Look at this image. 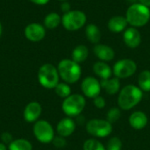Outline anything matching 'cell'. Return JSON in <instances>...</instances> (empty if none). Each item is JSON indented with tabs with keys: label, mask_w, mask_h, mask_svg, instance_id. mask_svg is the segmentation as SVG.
<instances>
[{
	"label": "cell",
	"mask_w": 150,
	"mask_h": 150,
	"mask_svg": "<svg viewBox=\"0 0 150 150\" xmlns=\"http://www.w3.org/2000/svg\"><path fill=\"white\" fill-rule=\"evenodd\" d=\"M143 98V91L134 84L124 86L119 92L118 105L123 111H128L136 106Z\"/></svg>",
	"instance_id": "1"
},
{
	"label": "cell",
	"mask_w": 150,
	"mask_h": 150,
	"mask_svg": "<svg viewBox=\"0 0 150 150\" xmlns=\"http://www.w3.org/2000/svg\"><path fill=\"white\" fill-rule=\"evenodd\" d=\"M125 17L131 26L142 27L150 20V9L140 3H135L128 7Z\"/></svg>",
	"instance_id": "2"
},
{
	"label": "cell",
	"mask_w": 150,
	"mask_h": 150,
	"mask_svg": "<svg viewBox=\"0 0 150 150\" xmlns=\"http://www.w3.org/2000/svg\"><path fill=\"white\" fill-rule=\"evenodd\" d=\"M60 77L68 84L76 83L82 75V69L79 63L74 62L72 59H63L57 66Z\"/></svg>",
	"instance_id": "3"
},
{
	"label": "cell",
	"mask_w": 150,
	"mask_h": 150,
	"mask_svg": "<svg viewBox=\"0 0 150 150\" xmlns=\"http://www.w3.org/2000/svg\"><path fill=\"white\" fill-rule=\"evenodd\" d=\"M59 73L56 67L51 63L43 64L38 71V80L40 84L45 89H54L59 83Z\"/></svg>",
	"instance_id": "4"
},
{
	"label": "cell",
	"mask_w": 150,
	"mask_h": 150,
	"mask_svg": "<svg viewBox=\"0 0 150 150\" xmlns=\"http://www.w3.org/2000/svg\"><path fill=\"white\" fill-rule=\"evenodd\" d=\"M86 105L85 98L81 94H71L62 104V112L69 118L79 116Z\"/></svg>",
	"instance_id": "5"
},
{
	"label": "cell",
	"mask_w": 150,
	"mask_h": 150,
	"mask_svg": "<svg viewBox=\"0 0 150 150\" xmlns=\"http://www.w3.org/2000/svg\"><path fill=\"white\" fill-rule=\"evenodd\" d=\"M87 21L85 13L82 11L74 10L64 13L62 17V24L68 31H76L84 26Z\"/></svg>",
	"instance_id": "6"
},
{
	"label": "cell",
	"mask_w": 150,
	"mask_h": 150,
	"mask_svg": "<svg viewBox=\"0 0 150 150\" xmlns=\"http://www.w3.org/2000/svg\"><path fill=\"white\" fill-rule=\"evenodd\" d=\"M86 131L92 136L105 138L112 134V124L108 122L106 120L92 119L86 123Z\"/></svg>",
	"instance_id": "7"
},
{
	"label": "cell",
	"mask_w": 150,
	"mask_h": 150,
	"mask_svg": "<svg viewBox=\"0 0 150 150\" xmlns=\"http://www.w3.org/2000/svg\"><path fill=\"white\" fill-rule=\"evenodd\" d=\"M33 132L37 141L44 144L52 142L54 138V130L52 125L45 120H39L34 122Z\"/></svg>",
	"instance_id": "8"
},
{
	"label": "cell",
	"mask_w": 150,
	"mask_h": 150,
	"mask_svg": "<svg viewBox=\"0 0 150 150\" xmlns=\"http://www.w3.org/2000/svg\"><path fill=\"white\" fill-rule=\"evenodd\" d=\"M137 70V64L134 60L122 59L115 62L112 68V74L119 79H125L132 76Z\"/></svg>",
	"instance_id": "9"
},
{
	"label": "cell",
	"mask_w": 150,
	"mask_h": 150,
	"mask_svg": "<svg viewBox=\"0 0 150 150\" xmlns=\"http://www.w3.org/2000/svg\"><path fill=\"white\" fill-rule=\"evenodd\" d=\"M100 81L93 76L85 77L81 83V90L83 95L89 98H95L100 95L101 91Z\"/></svg>",
	"instance_id": "10"
},
{
	"label": "cell",
	"mask_w": 150,
	"mask_h": 150,
	"mask_svg": "<svg viewBox=\"0 0 150 150\" xmlns=\"http://www.w3.org/2000/svg\"><path fill=\"white\" fill-rule=\"evenodd\" d=\"M24 33L25 38L30 41L38 42L44 39L46 35V29L39 23H32L25 26Z\"/></svg>",
	"instance_id": "11"
},
{
	"label": "cell",
	"mask_w": 150,
	"mask_h": 150,
	"mask_svg": "<svg viewBox=\"0 0 150 150\" xmlns=\"http://www.w3.org/2000/svg\"><path fill=\"white\" fill-rule=\"evenodd\" d=\"M42 112V106L39 102L33 101L28 103L24 110V120L28 123L36 122L39 120Z\"/></svg>",
	"instance_id": "12"
},
{
	"label": "cell",
	"mask_w": 150,
	"mask_h": 150,
	"mask_svg": "<svg viewBox=\"0 0 150 150\" xmlns=\"http://www.w3.org/2000/svg\"><path fill=\"white\" fill-rule=\"evenodd\" d=\"M123 40L129 48H136L142 42V35L139 30L135 27H128L123 34Z\"/></svg>",
	"instance_id": "13"
},
{
	"label": "cell",
	"mask_w": 150,
	"mask_h": 150,
	"mask_svg": "<svg viewBox=\"0 0 150 150\" xmlns=\"http://www.w3.org/2000/svg\"><path fill=\"white\" fill-rule=\"evenodd\" d=\"M76 130V122L72 118L67 117L61 120L56 126V132L58 135L67 138L70 136Z\"/></svg>",
	"instance_id": "14"
},
{
	"label": "cell",
	"mask_w": 150,
	"mask_h": 150,
	"mask_svg": "<svg viewBox=\"0 0 150 150\" xmlns=\"http://www.w3.org/2000/svg\"><path fill=\"white\" fill-rule=\"evenodd\" d=\"M94 54L102 62L112 61L115 57V52L110 46L105 44H96L93 47Z\"/></svg>",
	"instance_id": "15"
},
{
	"label": "cell",
	"mask_w": 150,
	"mask_h": 150,
	"mask_svg": "<svg viewBox=\"0 0 150 150\" xmlns=\"http://www.w3.org/2000/svg\"><path fill=\"white\" fill-rule=\"evenodd\" d=\"M129 124L135 130H142L148 125L149 119L145 112L142 111L134 112L129 117Z\"/></svg>",
	"instance_id": "16"
},
{
	"label": "cell",
	"mask_w": 150,
	"mask_h": 150,
	"mask_svg": "<svg viewBox=\"0 0 150 150\" xmlns=\"http://www.w3.org/2000/svg\"><path fill=\"white\" fill-rule=\"evenodd\" d=\"M101 88L108 95H115L120 91V81L117 77H111L108 79H104L100 81Z\"/></svg>",
	"instance_id": "17"
},
{
	"label": "cell",
	"mask_w": 150,
	"mask_h": 150,
	"mask_svg": "<svg viewBox=\"0 0 150 150\" xmlns=\"http://www.w3.org/2000/svg\"><path fill=\"white\" fill-rule=\"evenodd\" d=\"M128 23L124 16H114L111 18L107 23L108 29L112 33H121L127 29Z\"/></svg>",
	"instance_id": "18"
},
{
	"label": "cell",
	"mask_w": 150,
	"mask_h": 150,
	"mask_svg": "<svg viewBox=\"0 0 150 150\" xmlns=\"http://www.w3.org/2000/svg\"><path fill=\"white\" fill-rule=\"evenodd\" d=\"M93 72L100 77L102 80L104 79H108L112 77V69L105 62L102 61H98L93 64L92 67Z\"/></svg>",
	"instance_id": "19"
},
{
	"label": "cell",
	"mask_w": 150,
	"mask_h": 150,
	"mask_svg": "<svg viewBox=\"0 0 150 150\" xmlns=\"http://www.w3.org/2000/svg\"><path fill=\"white\" fill-rule=\"evenodd\" d=\"M85 35H86V38L88 39V40L91 43L95 44V45L99 43L101 37H102L100 29L98 28V25H96L94 24H89L86 25Z\"/></svg>",
	"instance_id": "20"
},
{
	"label": "cell",
	"mask_w": 150,
	"mask_h": 150,
	"mask_svg": "<svg viewBox=\"0 0 150 150\" xmlns=\"http://www.w3.org/2000/svg\"><path fill=\"white\" fill-rule=\"evenodd\" d=\"M89 56V49L84 45L76 46L72 51V60L77 63H82L86 61Z\"/></svg>",
	"instance_id": "21"
},
{
	"label": "cell",
	"mask_w": 150,
	"mask_h": 150,
	"mask_svg": "<svg viewBox=\"0 0 150 150\" xmlns=\"http://www.w3.org/2000/svg\"><path fill=\"white\" fill-rule=\"evenodd\" d=\"M62 23V17L56 12L48 13L44 18V25L47 29H55Z\"/></svg>",
	"instance_id": "22"
},
{
	"label": "cell",
	"mask_w": 150,
	"mask_h": 150,
	"mask_svg": "<svg viewBox=\"0 0 150 150\" xmlns=\"http://www.w3.org/2000/svg\"><path fill=\"white\" fill-rule=\"evenodd\" d=\"M139 88L144 92L150 91V70H143L138 76Z\"/></svg>",
	"instance_id": "23"
},
{
	"label": "cell",
	"mask_w": 150,
	"mask_h": 150,
	"mask_svg": "<svg viewBox=\"0 0 150 150\" xmlns=\"http://www.w3.org/2000/svg\"><path fill=\"white\" fill-rule=\"evenodd\" d=\"M8 150H33V145L25 139H17L8 145Z\"/></svg>",
	"instance_id": "24"
},
{
	"label": "cell",
	"mask_w": 150,
	"mask_h": 150,
	"mask_svg": "<svg viewBox=\"0 0 150 150\" xmlns=\"http://www.w3.org/2000/svg\"><path fill=\"white\" fill-rule=\"evenodd\" d=\"M54 90L56 95L62 98H66L71 95V88L66 83H59Z\"/></svg>",
	"instance_id": "25"
},
{
	"label": "cell",
	"mask_w": 150,
	"mask_h": 150,
	"mask_svg": "<svg viewBox=\"0 0 150 150\" xmlns=\"http://www.w3.org/2000/svg\"><path fill=\"white\" fill-rule=\"evenodd\" d=\"M83 150H105V147L96 139H88L84 142Z\"/></svg>",
	"instance_id": "26"
},
{
	"label": "cell",
	"mask_w": 150,
	"mask_h": 150,
	"mask_svg": "<svg viewBox=\"0 0 150 150\" xmlns=\"http://www.w3.org/2000/svg\"><path fill=\"white\" fill-rule=\"evenodd\" d=\"M121 117V109L120 107H112L106 113V120L111 124L116 123Z\"/></svg>",
	"instance_id": "27"
},
{
	"label": "cell",
	"mask_w": 150,
	"mask_h": 150,
	"mask_svg": "<svg viewBox=\"0 0 150 150\" xmlns=\"http://www.w3.org/2000/svg\"><path fill=\"white\" fill-rule=\"evenodd\" d=\"M121 149L122 141L117 136L110 138L105 146V150H121Z\"/></svg>",
	"instance_id": "28"
},
{
	"label": "cell",
	"mask_w": 150,
	"mask_h": 150,
	"mask_svg": "<svg viewBox=\"0 0 150 150\" xmlns=\"http://www.w3.org/2000/svg\"><path fill=\"white\" fill-rule=\"evenodd\" d=\"M52 143H53V145L55 148H57V149H62V148L66 147L67 141H66V139L64 137L58 135V136H54V140L52 141Z\"/></svg>",
	"instance_id": "29"
},
{
	"label": "cell",
	"mask_w": 150,
	"mask_h": 150,
	"mask_svg": "<svg viewBox=\"0 0 150 150\" xmlns=\"http://www.w3.org/2000/svg\"><path fill=\"white\" fill-rule=\"evenodd\" d=\"M93 104L98 109H104L105 107V99L102 96H98L95 98H93Z\"/></svg>",
	"instance_id": "30"
},
{
	"label": "cell",
	"mask_w": 150,
	"mask_h": 150,
	"mask_svg": "<svg viewBox=\"0 0 150 150\" xmlns=\"http://www.w3.org/2000/svg\"><path fill=\"white\" fill-rule=\"evenodd\" d=\"M1 141L4 144L9 145L13 142V136L11 134H10L8 132H4L1 134Z\"/></svg>",
	"instance_id": "31"
},
{
	"label": "cell",
	"mask_w": 150,
	"mask_h": 150,
	"mask_svg": "<svg viewBox=\"0 0 150 150\" xmlns=\"http://www.w3.org/2000/svg\"><path fill=\"white\" fill-rule=\"evenodd\" d=\"M61 10L62 11H63L64 13H67L69 12L70 10V4L68 1H65V2H62V4H61Z\"/></svg>",
	"instance_id": "32"
},
{
	"label": "cell",
	"mask_w": 150,
	"mask_h": 150,
	"mask_svg": "<svg viewBox=\"0 0 150 150\" xmlns=\"http://www.w3.org/2000/svg\"><path fill=\"white\" fill-rule=\"evenodd\" d=\"M29 1H31L32 3H33V4H35L43 5V4H47L50 0H29Z\"/></svg>",
	"instance_id": "33"
},
{
	"label": "cell",
	"mask_w": 150,
	"mask_h": 150,
	"mask_svg": "<svg viewBox=\"0 0 150 150\" xmlns=\"http://www.w3.org/2000/svg\"><path fill=\"white\" fill-rule=\"evenodd\" d=\"M138 3L150 8V0H138Z\"/></svg>",
	"instance_id": "34"
},
{
	"label": "cell",
	"mask_w": 150,
	"mask_h": 150,
	"mask_svg": "<svg viewBox=\"0 0 150 150\" xmlns=\"http://www.w3.org/2000/svg\"><path fill=\"white\" fill-rule=\"evenodd\" d=\"M0 150H8V148L3 142H0Z\"/></svg>",
	"instance_id": "35"
},
{
	"label": "cell",
	"mask_w": 150,
	"mask_h": 150,
	"mask_svg": "<svg viewBox=\"0 0 150 150\" xmlns=\"http://www.w3.org/2000/svg\"><path fill=\"white\" fill-rule=\"evenodd\" d=\"M127 2H129V3H131L132 4H135V3H138V0H127Z\"/></svg>",
	"instance_id": "36"
},
{
	"label": "cell",
	"mask_w": 150,
	"mask_h": 150,
	"mask_svg": "<svg viewBox=\"0 0 150 150\" xmlns=\"http://www.w3.org/2000/svg\"><path fill=\"white\" fill-rule=\"evenodd\" d=\"M2 31H3V28H2V24L0 23V37H1V34H2Z\"/></svg>",
	"instance_id": "37"
},
{
	"label": "cell",
	"mask_w": 150,
	"mask_h": 150,
	"mask_svg": "<svg viewBox=\"0 0 150 150\" xmlns=\"http://www.w3.org/2000/svg\"><path fill=\"white\" fill-rule=\"evenodd\" d=\"M59 1H62V2H65V1H68V0H59Z\"/></svg>",
	"instance_id": "38"
}]
</instances>
